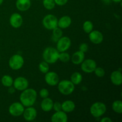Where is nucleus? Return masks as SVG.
<instances>
[{
  "label": "nucleus",
  "instance_id": "nucleus-1",
  "mask_svg": "<svg viewBox=\"0 0 122 122\" xmlns=\"http://www.w3.org/2000/svg\"><path fill=\"white\" fill-rule=\"evenodd\" d=\"M37 99V92L34 89L28 88L23 91L20 95V102L24 107L33 106Z\"/></svg>",
  "mask_w": 122,
  "mask_h": 122
},
{
  "label": "nucleus",
  "instance_id": "nucleus-2",
  "mask_svg": "<svg viewBox=\"0 0 122 122\" xmlns=\"http://www.w3.org/2000/svg\"><path fill=\"white\" fill-rule=\"evenodd\" d=\"M59 53L56 48L49 46L46 48L43 51V59L48 64H54L58 60Z\"/></svg>",
  "mask_w": 122,
  "mask_h": 122
},
{
  "label": "nucleus",
  "instance_id": "nucleus-3",
  "mask_svg": "<svg viewBox=\"0 0 122 122\" xmlns=\"http://www.w3.org/2000/svg\"><path fill=\"white\" fill-rule=\"evenodd\" d=\"M58 89L64 95H69L72 94L75 89V85L69 80H62L58 83Z\"/></svg>",
  "mask_w": 122,
  "mask_h": 122
},
{
  "label": "nucleus",
  "instance_id": "nucleus-4",
  "mask_svg": "<svg viewBox=\"0 0 122 122\" xmlns=\"http://www.w3.org/2000/svg\"><path fill=\"white\" fill-rule=\"evenodd\" d=\"M107 110L106 104L102 102H96L90 107V113L94 117L99 118L105 114Z\"/></svg>",
  "mask_w": 122,
  "mask_h": 122
},
{
  "label": "nucleus",
  "instance_id": "nucleus-5",
  "mask_svg": "<svg viewBox=\"0 0 122 122\" xmlns=\"http://www.w3.org/2000/svg\"><path fill=\"white\" fill-rule=\"evenodd\" d=\"M23 57L19 54H14L10 57L8 61L10 67L14 70H18L21 69L24 65Z\"/></svg>",
  "mask_w": 122,
  "mask_h": 122
},
{
  "label": "nucleus",
  "instance_id": "nucleus-6",
  "mask_svg": "<svg viewBox=\"0 0 122 122\" xmlns=\"http://www.w3.org/2000/svg\"><path fill=\"white\" fill-rule=\"evenodd\" d=\"M42 24L46 29L53 30L58 26V19L53 14H48L43 19Z\"/></svg>",
  "mask_w": 122,
  "mask_h": 122
},
{
  "label": "nucleus",
  "instance_id": "nucleus-7",
  "mask_svg": "<svg viewBox=\"0 0 122 122\" xmlns=\"http://www.w3.org/2000/svg\"><path fill=\"white\" fill-rule=\"evenodd\" d=\"M71 41L68 36H61L57 42V50L59 52L66 51L70 48Z\"/></svg>",
  "mask_w": 122,
  "mask_h": 122
},
{
  "label": "nucleus",
  "instance_id": "nucleus-8",
  "mask_svg": "<svg viewBox=\"0 0 122 122\" xmlns=\"http://www.w3.org/2000/svg\"><path fill=\"white\" fill-rule=\"evenodd\" d=\"M25 107L20 102H15L10 106L8 108V112L11 116L14 117L20 116L23 113Z\"/></svg>",
  "mask_w": 122,
  "mask_h": 122
},
{
  "label": "nucleus",
  "instance_id": "nucleus-9",
  "mask_svg": "<svg viewBox=\"0 0 122 122\" xmlns=\"http://www.w3.org/2000/svg\"><path fill=\"white\" fill-rule=\"evenodd\" d=\"M81 69L86 73H91L94 72L97 67V63L94 60L89 59L84 60L81 63Z\"/></svg>",
  "mask_w": 122,
  "mask_h": 122
},
{
  "label": "nucleus",
  "instance_id": "nucleus-10",
  "mask_svg": "<svg viewBox=\"0 0 122 122\" xmlns=\"http://www.w3.org/2000/svg\"><path fill=\"white\" fill-rule=\"evenodd\" d=\"M13 85L15 90L23 91L28 88L29 82L26 77L19 76L13 81Z\"/></svg>",
  "mask_w": 122,
  "mask_h": 122
},
{
  "label": "nucleus",
  "instance_id": "nucleus-11",
  "mask_svg": "<svg viewBox=\"0 0 122 122\" xmlns=\"http://www.w3.org/2000/svg\"><path fill=\"white\" fill-rule=\"evenodd\" d=\"M45 81L49 86H54L58 85L60 81L59 76L54 71H48L45 75Z\"/></svg>",
  "mask_w": 122,
  "mask_h": 122
},
{
  "label": "nucleus",
  "instance_id": "nucleus-12",
  "mask_svg": "<svg viewBox=\"0 0 122 122\" xmlns=\"http://www.w3.org/2000/svg\"><path fill=\"white\" fill-rule=\"evenodd\" d=\"M22 115L25 120L26 121H33L36 118L37 111L35 108L30 106V107H28L26 108H25V110H24Z\"/></svg>",
  "mask_w": 122,
  "mask_h": 122
},
{
  "label": "nucleus",
  "instance_id": "nucleus-13",
  "mask_svg": "<svg viewBox=\"0 0 122 122\" xmlns=\"http://www.w3.org/2000/svg\"><path fill=\"white\" fill-rule=\"evenodd\" d=\"M23 20V17L20 14L17 13H13L10 17V25L14 28H19L22 25Z\"/></svg>",
  "mask_w": 122,
  "mask_h": 122
},
{
  "label": "nucleus",
  "instance_id": "nucleus-14",
  "mask_svg": "<svg viewBox=\"0 0 122 122\" xmlns=\"http://www.w3.org/2000/svg\"><path fill=\"white\" fill-rule=\"evenodd\" d=\"M89 39L94 44H100L103 41L104 36L100 31L93 30L89 33Z\"/></svg>",
  "mask_w": 122,
  "mask_h": 122
},
{
  "label": "nucleus",
  "instance_id": "nucleus-15",
  "mask_svg": "<svg viewBox=\"0 0 122 122\" xmlns=\"http://www.w3.org/2000/svg\"><path fill=\"white\" fill-rule=\"evenodd\" d=\"M51 120L52 122H67L68 117L67 113L63 110L56 112L51 116Z\"/></svg>",
  "mask_w": 122,
  "mask_h": 122
},
{
  "label": "nucleus",
  "instance_id": "nucleus-16",
  "mask_svg": "<svg viewBox=\"0 0 122 122\" xmlns=\"http://www.w3.org/2000/svg\"><path fill=\"white\" fill-rule=\"evenodd\" d=\"M110 81L115 86H120L122 83V75L121 71L116 70L113 71L110 75Z\"/></svg>",
  "mask_w": 122,
  "mask_h": 122
},
{
  "label": "nucleus",
  "instance_id": "nucleus-17",
  "mask_svg": "<svg viewBox=\"0 0 122 122\" xmlns=\"http://www.w3.org/2000/svg\"><path fill=\"white\" fill-rule=\"evenodd\" d=\"M16 8L20 11L28 10L31 6L30 0H17L15 2Z\"/></svg>",
  "mask_w": 122,
  "mask_h": 122
},
{
  "label": "nucleus",
  "instance_id": "nucleus-18",
  "mask_svg": "<svg viewBox=\"0 0 122 122\" xmlns=\"http://www.w3.org/2000/svg\"><path fill=\"white\" fill-rule=\"evenodd\" d=\"M71 62L74 64L79 65L82 63L85 60V53L81 51H77L73 54L71 57H70Z\"/></svg>",
  "mask_w": 122,
  "mask_h": 122
},
{
  "label": "nucleus",
  "instance_id": "nucleus-19",
  "mask_svg": "<svg viewBox=\"0 0 122 122\" xmlns=\"http://www.w3.org/2000/svg\"><path fill=\"white\" fill-rule=\"evenodd\" d=\"M72 20L69 15L62 16L58 20V27L61 29H67L71 25Z\"/></svg>",
  "mask_w": 122,
  "mask_h": 122
},
{
  "label": "nucleus",
  "instance_id": "nucleus-20",
  "mask_svg": "<svg viewBox=\"0 0 122 122\" xmlns=\"http://www.w3.org/2000/svg\"><path fill=\"white\" fill-rule=\"evenodd\" d=\"M54 102L51 98L47 97L44 98L41 104L42 110L45 112H49L52 110Z\"/></svg>",
  "mask_w": 122,
  "mask_h": 122
},
{
  "label": "nucleus",
  "instance_id": "nucleus-21",
  "mask_svg": "<svg viewBox=\"0 0 122 122\" xmlns=\"http://www.w3.org/2000/svg\"><path fill=\"white\" fill-rule=\"evenodd\" d=\"M76 107L75 102L71 100H66L61 103V110L65 113H71L73 112Z\"/></svg>",
  "mask_w": 122,
  "mask_h": 122
},
{
  "label": "nucleus",
  "instance_id": "nucleus-22",
  "mask_svg": "<svg viewBox=\"0 0 122 122\" xmlns=\"http://www.w3.org/2000/svg\"><path fill=\"white\" fill-rule=\"evenodd\" d=\"M83 79V76L79 72H74L70 76V81L75 85H77L82 82Z\"/></svg>",
  "mask_w": 122,
  "mask_h": 122
},
{
  "label": "nucleus",
  "instance_id": "nucleus-23",
  "mask_svg": "<svg viewBox=\"0 0 122 122\" xmlns=\"http://www.w3.org/2000/svg\"><path fill=\"white\" fill-rule=\"evenodd\" d=\"M13 81H14V79L11 76H10V75H5L2 76V78H1V83L4 86L8 88V87L13 86Z\"/></svg>",
  "mask_w": 122,
  "mask_h": 122
},
{
  "label": "nucleus",
  "instance_id": "nucleus-24",
  "mask_svg": "<svg viewBox=\"0 0 122 122\" xmlns=\"http://www.w3.org/2000/svg\"><path fill=\"white\" fill-rule=\"evenodd\" d=\"M52 30V39L54 42H57L58 39L60 38L61 36H63V30H62V29L60 28L59 27L57 26V27L54 29Z\"/></svg>",
  "mask_w": 122,
  "mask_h": 122
},
{
  "label": "nucleus",
  "instance_id": "nucleus-25",
  "mask_svg": "<svg viewBox=\"0 0 122 122\" xmlns=\"http://www.w3.org/2000/svg\"><path fill=\"white\" fill-rule=\"evenodd\" d=\"M112 109L117 114L122 113V101L121 100H116L112 104Z\"/></svg>",
  "mask_w": 122,
  "mask_h": 122
},
{
  "label": "nucleus",
  "instance_id": "nucleus-26",
  "mask_svg": "<svg viewBox=\"0 0 122 122\" xmlns=\"http://www.w3.org/2000/svg\"><path fill=\"white\" fill-rule=\"evenodd\" d=\"M94 29V25L90 20H86L83 24V30L85 33L89 34Z\"/></svg>",
  "mask_w": 122,
  "mask_h": 122
},
{
  "label": "nucleus",
  "instance_id": "nucleus-27",
  "mask_svg": "<svg viewBox=\"0 0 122 122\" xmlns=\"http://www.w3.org/2000/svg\"><path fill=\"white\" fill-rule=\"evenodd\" d=\"M56 5L54 0H43V5L46 10H53L56 7Z\"/></svg>",
  "mask_w": 122,
  "mask_h": 122
},
{
  "label": "nucleus",
  "instance_id": "nucleus-28",
  "mask_svg": "<svg viewBox=\"0 0 122 122\" xmlns=\"http://www.w3.org/2000/svg\"><path fill=\"white\" fill-rule=\"evenodd\" d=\"M58 60L60 61L63 62V63H67L70 60V54L68 52H67L66 51L60 52L59 56H58Z\"/></svg>",
  "mask_w": 122,
  "mask_h": 122
},
{
  "label": "nucleus",
  "instance_id": "nucleus-29",
  "mask_svg": "<svg viewBox=\"0 0 122 122\" xmlns=\"http://www.w3.org/2000/svg\"><path fill=\"white\" fill-rule=\"evenodd\" d=\"M39 70L42 73L45 74L49 71L50 70V66H49V64L46 63L45 61L41 62L39 64Z\"/></svg>",
  "mask_w": 122,
  "mask_h": 122
},
{
  "label": "nucleus",
  "instance_id": "nucleus-30",
  "mask_svg": "<svg viewBox=\"0 0 122 122\" xmlns=\"http://www.w3.org/2000/svg\"><path fill=\"white\" fill-rule=\"evenodd\" d=\"M94 72L95 73V75L98 77H104L105 76V74H106L104 69L101 67H97Z\"/></svg>",
  "mask_w": 122,
  "mask_h": 122
},
{
  "label": "nucleus",
  "instance_id": "nucleus-31",
  "mask_svg": "<svg viewBox=\"0 0 122 122\" xmlns=\"http://www.w3.org/2000/svg\"><path fill=\"white\" fill-rule=\"evenodd\" d=\"M39 94V96H40L42 98L44 99L45 98L48 97L50 93H49L48 90L47 89H46V88H42V89H41L40 90Z\"/></svg>",
  "mask_w": 122,
  "mask_h": 122
},
{
  "label": "nucleus",
  "instance_id": "nucleus-32",
  "mask_svg": "<svg viewBox=\"0 0 122 122\" xmlns=\"http://www.w3.org/2000/svg\"><path fill=\"white\" fill-rule=\"evenodd\" d=\"M88 48H89V46H88V45L86 43H82L79 45V51H82L84 53L88 51Z\"/></svg>",
  "mask_w": 122,
  "mask_h": 122
},
{
  "label": "nucleus",
  "instance_id": "nucleus-33",
  "mask_svg": "<svg viewBox=\"0 0 122 122\" xmlns=\"http://www.w3.org/2000/svg\"><path fill=\"white\" fill-rule=\"evenodd\" d=\"M52 109L55 112H58V111L61 110V104L60 102H58V101L54 102Z\"/></svg>",
  "mask_w": 122,
  "mask_h": 122
},
{
  "label": "nucleus",
  "instance_id": "nucleus-34",
  "mask_svg": "<svg viewBox=\"0 0 122 122\" xmlns=\"http://www.w3.org/2000/svg\"><path fill=\"white\" fill-rule=\"evenodd\" d=\"M69 0H54L55 3L56 5L59 6H63L67 3Z\"/></svg>",
  "mask_w": 122,
  "mask_h": 122
},
{
  "label": "nucleus",
  "instance_id": "nucleus-35",
  "mask_svg": "<svg viewBox=\"0 0 122 122\" xmlns=\"http://www.w3.org/2000/svg\"><path fill=\"white\" fill-rule=\"evenodd\" d=\"M101 122H112V120L110 117H102L100 120Z\"/></svg>",
  "mask_w": 122,
  "mask_h": 122
},
{
  "label": "nucleus",
  "instance_id": "nucleus-36",
  "mask_svg": "<svg viewBox=\"0 0 122 122\" xmlns=\"http://www.w3.org/2000/svg\"><path fill=\"white\" fill-rule=\"evenodd\" d=\"M8 92L9 94H13L15 92V89L14 88V86H10V87H8Z\"/></svg>",
  "mask_w": 122,
  "mask_h": 122
},
{
  "label": "nucleus",
  "instance_id": "nucleus-37",
  "mask_svg": "<svg viewBox=\"0 0 122 122\" xmlns=\"http://www.w3.org/2000/svg\"><path fill=\"white\" fill-rule=\"evenodd\" d=\"M112 1L114 2H116V3H119V2H122V0H112Z\"/></svg>",
  "mask_w": 122,
  "mask_h": 122
},
{
  "label": "nucleus",
  "instance_id": "nucleus-38",
  "mask_svg": "<svg viewBox=\"0 0 122 122\" xmlns=\"http://www.w3.org/2000/svg\"><path fill=\"white\" fill-rule=\"evenodd\" d=\"M3 2H4V0H0V5L3 3Z\"/></svg>",
  "mask_w": 122,
  "mask_h": 122
},
{
  "label": "nucleus",
  "instance_id": "nucleus-39",
  "mask_svg": "<svg viewBox=\"0 0 122 122\" xmlns=\"http://www.w3.org/2000/svg\"><path fill=\"white\" fill-rule=\"evenodd\" d=\"M101 1H103V2H107V1H108V0H101Z\"/></svg>",
  "mask_w": 122,
  "mask_h": 122
},
{
  "label": "nucleus",
  "instance_id": "nucleus-40",
  "mask_svg": "<svg viewBox=\"0 0 122 122\" xmlns=\"http://www.w3.org/2000/svg\"><path fill=\"white\" fill-rule=\"evenodd\" d=\"M0 58H1V57H0Z\"/></svg>",
  "mask_w": 122,
  "mask_h": 122
},
{
  "label": "nucleus",
  "instance_id": "nucleus-41",
  "mask_svg": "<svg viewBox=\"0 0 122 122\" xmlns=\"http://www.w3.org/2000/svg\"><path fill=\"white\" fill-rule=\"evenodd\" d=\"M37 1H38V0H37Z\"/></svg>",
  "mask_w": 122,
  "mask_h": 122
}]
</instances>
